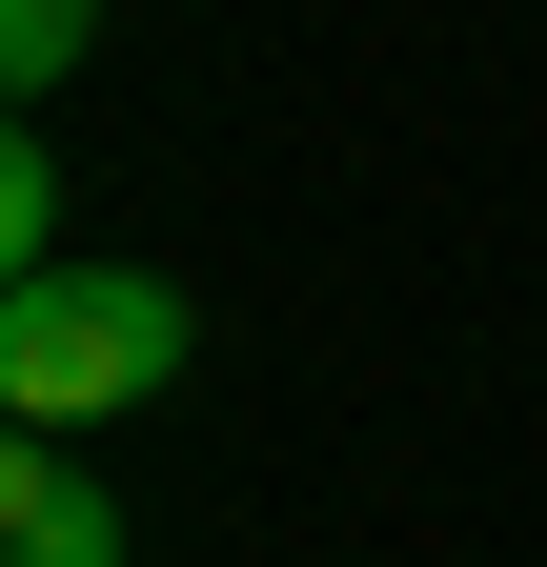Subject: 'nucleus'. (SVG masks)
Masks as SVG:
<instances>
[{"instance_id": "f257e3e1", "label": "nucleus", "mask_w": 547, "mask_h": 567, "mask_svg": "<svg viewBox=\"0 0 547 567\" xmlns=\"http://www.w3.org/2000/svg\"><path fill=\"white\" fill-rule=\"evenodd\" d=\"M183 344H203V305L163 264H41V284H0V405H21V446L183 385Z\"/></svg>"}, {"instance_id": "f03ea898", "label": "nucleus", "mask_w": 547, "mask_h": 567, "mask_svg": "<svg viewBox=\"0 0 547 567\" xmlns=\"http://www.w3.org/2000/svg\"><path fill=\"white\" fill-rule=\"evenodd\" d=\"M0 567H122V507L82 486V446H0Z\"/></svg>"}, {"instance_id": "7ed1b4c3", "label": "nucleus", "mask_w": 547, "mask_h": 567, "mask_svg": "<svg viewBox=\"0 0 547 567\" xmlns=\"http://www.w3.org/2000/svg\"><path fill=\"white\" fill-rule=\"evenodd\" d=\"M82 61H102V0H0V82L21 102H61Z\"/></svg>"}, {"instance_id": "20e7f679", "label": "nucleus", "mask_w": 547, "mask_h": 567, "mask_svg": "<svg viewBox=\"0 0 547 567\" xmlns=\"http://www.w3.org/2000/svg\"><path fill=\"white\" fill-rule=\"evenodd\" d=\"M41 264H61V163L21 142V163H0V284H41Z\"/></svg>"}]
</instances>
